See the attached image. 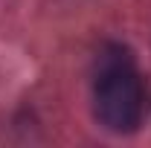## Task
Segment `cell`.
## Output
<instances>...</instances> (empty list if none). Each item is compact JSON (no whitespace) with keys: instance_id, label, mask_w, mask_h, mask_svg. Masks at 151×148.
I'll return each mask as SVG.
<instances>
[{"instance_id":"6da1fadb","label":"cell","mask_w":151,"mask_h":148,"mask_svg":"<svg viewBox=\"0 0 151 148\" xmlns=\"http://www.w3.org/2000/svg\"><path fill=\"white\" fill-rule=\"evenodd\" d=\"M96 116L108 131L128 134L137 131L145 113V87L134 70L131 55L122 47H113L99 58L96 70Z\"/></svg>"}]
</instances>
